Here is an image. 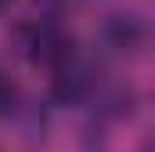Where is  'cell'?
<instances>
[{
	"instance_id": "6da1fadb",
	"label": "cell",
	"mask_w": 155,
	"mask_h": 152,
	"mask_svg": "<svg viewBox=\"0 0 155 152\" xmlns=\"http://www.w3.org/2000/svg\"><path fill=\"white\" fill-rule=\"evenodd\" d=\"M15 43H18V51L33 65H43V69H51L54 76L76 58L72 36L58 22H51V18H29V22H22L18 33H15Z\"/></svg>"
},
{
	"instance_id": "3957f363",
	"label": "cell",
	"mask_w": 155,
	"mask_h": 152,
	"mask_svg": "<svg viewBox=\"0 0 155 152\" xmlns=\"http://www.w3.org/2000/svg\"><path fill=\"white\" fill-rule=\"evenodd\" d=\"M141 152H155V138H148V141H144V149Z\"/></svg>"
},
{
	"instance_id": "277c9868",
	"label": "cell",
	"mask_w": 155,
	"mask_h": 152,
	"mask_svg": "<svg viewBox=\"0 0 155 152\" xmlns=\"http://www.w3.org/2000/svg\"><path fill=\"white\" fill-rule=\"evenodd\" d=\"M4 4H7V0H0V11H4Z\"/></svg>"
},
{
	"instance_id": "7a4b0ae2",
	"label": "cell",
	"mask_w": 155,
	"mask_h": 152,
	"mask_svg": "<svg viewBox=\"0 0 155 152\" xmlns=\"http://www.w3.org/2000/svg\"><path fill=\"white\" fill-rule=\"evenodd\" d=\"M18 87H15V80L0 69V116H11V112H18Z\"/></svg>"
}]
</instances>
